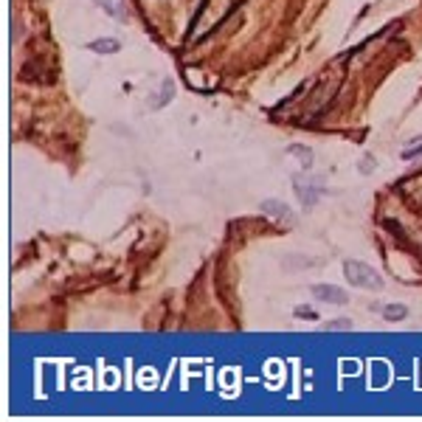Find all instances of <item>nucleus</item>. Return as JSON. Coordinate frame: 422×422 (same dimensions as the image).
<instances>
[{
    "label": "nucleus",
    "instance_id": "f257e3e1",
    "mask_svg": "<svg viewBox=\"0 0 422 422\" xmlns=\"http://www.w3.org/2000/svg\"><path fill=\"white\" fill-rule=\"evenodd\" d=\"M344 276L349 285L360 287V290H383V276L377 270L366 265V262H358V259H346L344 262Z\"/></svg>",
    "mask_w": 422,
    "mask_h": 422
},
{
    "label": "nucleus",
    "instance_id": "f03ea898",
    "mask_svg": "<svg viewBox=\"0 0 422 422\" xmlns=\"http://www.w3.org/2000/svg\"><path fill=\"white\" fill-rule=\"evenodd\" d=\"M259 211H262V214H270L273 220H282V222H293L296 220L293 208L287 206V203H282V200H262L259 203Z\"/></svg>",
    "mask_w": 422,
    "mask_h": 422
},
{
    "label": "nucleus",
    "instance_id": "7ed1b4c3",
    "mask_svg": "<svg viewBox=\"0 0 422 422\" xmlns=\"http://www.w3.org/2000/svg\"><path fill=\"white\" fill-rule=\"evenodd\" d=\"M313 296L318 301H329V304H346L349 296L335 285H313Z\"/></svg>",
    "mask_w": 422,
    "mask_h": 422
},
{
    "label": "nucleus",
    "instance_id": "20e7f679",
    "mask_svg": "<svg viewBox=\"0 0 422 422\" xmlns=\"http://www.w3.org/2000/svg\"><path fill=\"white\" fill-rule=\"evenodd\" d=\"M296 192H299V197H301L304 206H313L321 194H327V192H324V186H318V183H307V180L301 183L299 178H296Z\"/></svg>",
    "mask_w": 422,
    "mask_h": 422
},
{
    "label": "nucleus",
    "instance_id": "39448f33",
    "mask_svg": "<svg viewBox=\"0 0 422 422\" xmlns=\"http://www.w3.org/2000/svg\"><path fill=\"white\" fill-rule=\"evenodd\" d=\"M113 20H127V3L124 0H96Z\"/></svg>",
    "mask_w": 422,
    "mask_h": 422
},
{
    "label": "nucleus",
    "instance_id": "423d86ee",
    "mask_svg": "<svg viewBox=\"0 0 422 422\" xmlns=\"http://www.w3.org/2000/svg\"><path fill=\"white\" fill-rule=\"evenodd\" d=\"M290 155L299 158V164H301V169H304V172H310V169H313V150H310V147L293 144V147H290Z\"/></svg>",
    "mask_w": 422,
    "mask_h": 422
},
{
    "label": "nucleus",
    "instance_id": "0eeeda50",
    "mask_svg": "<svg viewBox=\"0 0 422 422\" xmlns=\"http://www.w3.org/2000/svg\"><path fill=\"white\" fill-rule=\"evenodd\" d=\"M380 315L386 321H402L408 315V307H402V304H386V307H380Z\"/></svg>",
    "mask_w": 422,
    "mask_h": 422
},
{
    "label": "nucleus",
    "instance_id": "6e6552de",
    "mask_svg": "<svg viewBox=\"0 0 422 422\" xmlns=\"http://www.w3.org/2000/svg\"><path fill=\"white\" fill-rule=\"evenodd\" d=\"M118 48L121 45L115 43V40H96V43H90V51H99V54H115Z\"/></svg>",
    "mask_w": 422,
    "mask_h": 422
},
{
    "label": "nucleus",
    "instance_id": "1a4fd4ad",
    "mask_svg": "<svg viewBox=\"0 0 422 422\" xmlns=\"http://www.w3.org/2000/svg\"><path fill=\"white\" fill-rule=\"evenodd\" d=\"M296 318H310V321H315L318 315L313 313V310H304V307H296Z\"/></svg>",
    "mask_w": 422,
    "mask_h": 422
},
{
    "label": "nucleus",
    "instance_id": "9d476101",
    "mask_svg": "<svg viewBox=\"0 0 422 422\" xmlns=\"http://www.w3.org/2000/svg\"><path fill=\"white\" fill-rule=\"evenodd\" d=\"M414 155H422V144L416 147V150H405V152H402V158H405V161H411Z\"/></svg>",
    "mask_w": 422,
    "mask_h": 422
},
{
    "label": "nucleus",
    "instance_id": "9b49d317",
    "mask_svg": "<svg viewBox=\"0 0 422 422\" xmlns=\"http://www.w3.org/2000/svg\"><path fill=\"white\" fill-rule=\"evenodd\" d=\"M327 327H352V321H346V318H338V321H329Z\"/></svg>",
    "mask_w": 422,
    "mask_h": 422
},
{
    "label": "nucleus",
    "instance_id": "f8f14e48",
    "mask_svg": "<svg viewBox=\"0 0 422 422\" xmlns=\"http://www.w3.org/2000/svg\"><path fill=\"white\" fill-rule=\"evenodd\" d=\"M369 166H377V161H374V158H363V164H360V169H369Z\"/></svg>",
    "mask_w": 422,
    "mask_h": 422
}]
</instances>
